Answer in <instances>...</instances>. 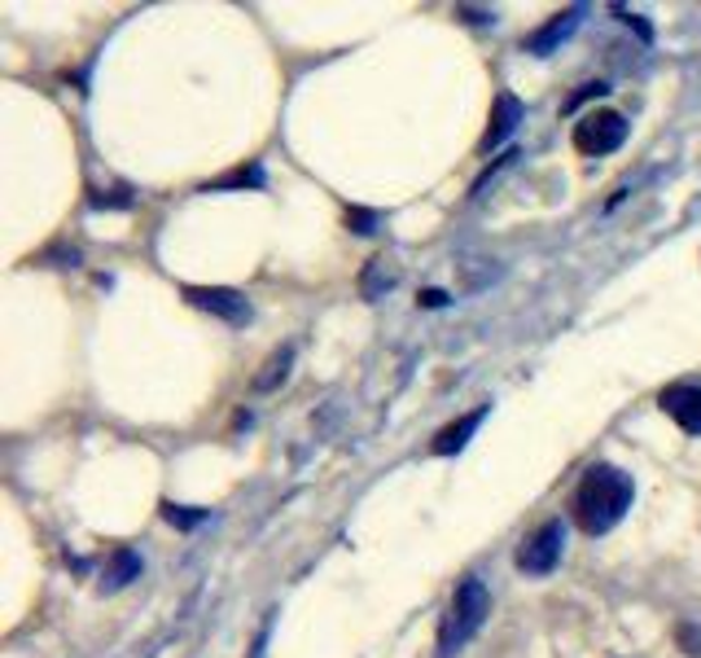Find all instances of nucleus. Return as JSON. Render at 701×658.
<instances>
[{"label": "nucleus", "instance_id": "nucleus-13", "mask_svg": "<svg viewBox=\"0 0 701 658\" xmlns=\"http://www.w3.org/2000/svg\"><path fill=\"white\" fill-rule=\"evenodd\" d=\"M679 645H684V654H692V658H701V632L697 628H688V623H679Z\"/></svg>", "mask_w": 701, "mask_h": 658}, {"label": "nucleus", "instance_id": "nucleus-14", "mask_svg": "<svg viewBox=\"0 0 701 658\" xmlns=\"http://www.w3.org/2000/svg\"><path fill=\"white\" fill-rule=\"evenodd\" d=\"M421 303H425V307H438V303H447V299H443L438 290H425V294H421Z\"/></svg>", "mask_w": 701, "mask_h": 658}, {"label": "nucleus", "instance_id": "nucleus-1", "mask_svg": "<svg viewBox=\"0 0 701 658\" xmlns=\"http://www.w3.org/2000/svg\"><path fill=\"white\" fill-rule=\"evenodd\" d=\"M632 496H636L632 474H623L619 466H592L574 492V522L588 535H606L623 522V514L632 509Z\"/></svg>", "mask_w": 701, "mask_h": 658}, {"label": "nucleus", "instance_id": "nucleus-5", "mask_svg": "<svg viewBox=\"0 0 701 658\" xmlns=\"http://www.w3.org/2000/svg\"><path fill=\"white\" fill-rule=\"evenodd\" d=\"M184 299H189L193 307H202V312L224 316L228 325H246V320H251V303H246V294L228 290V286H189V290H184Z\"/></svg>", "mask_w": 701, "mask_h": 658}, {"label": "nucleus", "instance_id": "nucleus-8", "mask_svg": "<svg viewBox=\"0 0 701 658\" xmlns=\"http://www.w3.org/2000/svg\"><path fill=\"white\" fill-rule=\"evenodd\" d=\"M578 18H583V10H565V14H557L548 27H539V31H531L526 36V53H535V58H548L574 27H578Z\"/></svg>", "mask_w": 701, "mask_h": 658}, {"label": "nucleus", "instance_id": "nucleus-12", "mask_svg": "<svg viewBox=\"0 0 701 658\" xmlns=\"http://www.w3.org/2000/svg\"><path fill=\"white\" fill-rule=\"evenodd\" d=\"M163 518H167L171 527H184V531H189V527L206 522V509H184V505H171V501H167V505H163Z\"/></svg>", "mask_w": 701, "mask_h": 658}, {"label": "nucleus", "instance_id": "nucleus-7", "mask_svg": "<svg viewBox=\"0 0 701 658\" xmlns=\"http://www.w3.org/2000/svg\"><path fill=\"white\" fill-rule=\"evenodd\" d=\"M487 413H492V404H479L474 413H464L460 421H451V426H443V430L434 434V444H430V448H434L438 457H451V453H460L464 444H470V434H474V430L483 426V417H487Z\"/></svg>", "mask_w": 701, "mask_h": 658}, {"label": "nucleus", "instance_id": "nucleus-2", "mask_svg": "<svg viewBox=\"0 0 701 658\" xmlns=\"http://www.w3.org/2000/svg\"><path fill=\"white\" fill-rule=\"evenodd\" d=\"M487 615H492V593L483 589V580H474V575L460 580V589H456V597H451V606L443 615V628H438V658L460 654L479 636Z\"/></svg>", "mask_w": 701, "mask_h": 658}, {"label": "nucleus", "instance_id": "nucleus-9", "mask_svg": "<svg viewBox=\"0 0 701 658\" xmlns=\"http://www.w3.org/2000/svg\"><path fill=\"white\" fill-rule=\"evenodd\" d=\"M522 124V101L513 97V92H500L496 97V115H492V128H487V137H483V154H492L513 128Z\"/></svg>", "mask_w": 701, "mask_h": 658}, {"label": "nucleus", "instance_id": "nucleus-3", "mask_svg": "<svg viewBox=\"0 0 701 658\" xmlns=\"http://www.w3.org/2000/svg\"><path fill=\"white\" fill-rule=\"evenodd\" d=\"M627 141V119L619 110H592V115H583L574 124V150L578 154H614L619 145Z\"/></svg>", "mask_w": 701, "mask_h": 658}, {"label": "nucleus", "instance_id": "nucleus-10", "mask_svg": "<svg viewBox=\"0 0 701 658\" xmlns=\"http://www.w3.org/2000/svg\"><path fill=\"white\" fill-rule=\"evenodd\" d=\"M137 575H141V558L132 554V548H119V554L110 558V567H105V589H124Z\"/></svg>", "mask_w": 701, "mask_h": 658}, {"label": "nucleus", "instance_id": "nucleus-11", "mask_svg": "<svg viewBox=\"0 0 701 658\" xmlns=\"http://www.w3.org/2000/svg\"><path fill=\"white\" fill-rule=\"evenodd\" d=\"M264 369H268V374H259V378H255V391H272V387L285 378V369H290V347H285V352H277Z\"/></svg>", "mask_w": 701, "mask_h": 658}, {"label": "nucleus", "instance_id": "nucleus-6", "mask_svg": "<svg viewBox=\"0 0 701 658\" xmlns=\"http://www.w3.org/2000/svg\"><path fill=\"white\" fill-rule=\"evenodd\" d=\"M662 413L666 417H675V426L679 430H688V434H701V387H692V382H675V387H666L662 391Z\"/></svg>", "mask_w": 701, "mask_h": 658}, {"label": "nucleus", "instance_id": "nucleus-4", "mask_svg": "<svg viewBox=\"0 0 701 658\" xmlns=\"http://www.w3.org/2000/svg\"><path fill=\"white\" fill-rule=\"evenodd\" d=\"M561 544H565L561 518L539 522V527L526 535V544L518 548V571H522V575H548V571L561 562Z\"/></svg>", "mask_w": 701, "mask_h": 658}]
</instances>
